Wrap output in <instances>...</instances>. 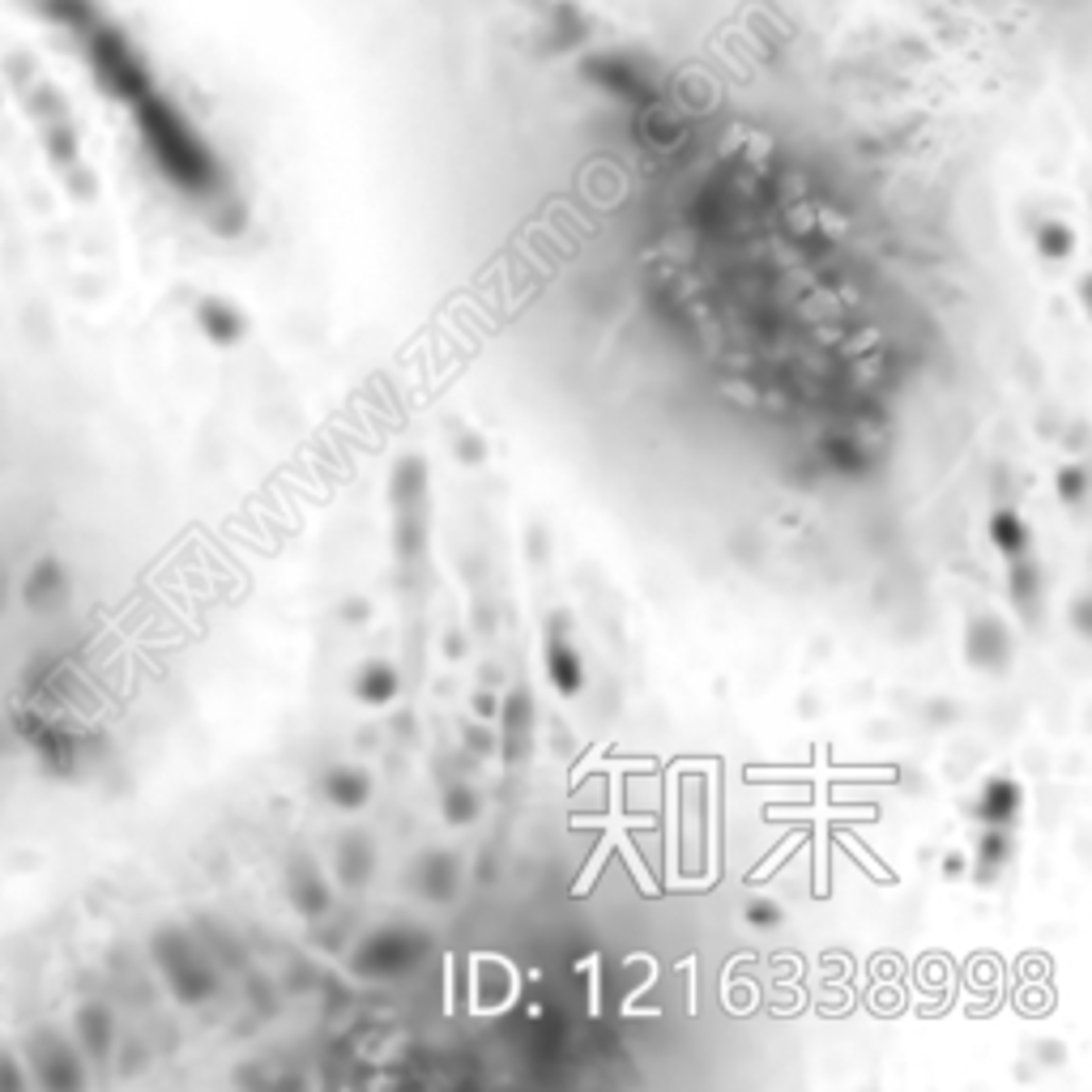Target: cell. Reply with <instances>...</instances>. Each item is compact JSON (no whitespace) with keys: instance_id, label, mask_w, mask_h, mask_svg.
I'll list each match as a JSON object with an SVG mask.
<instances>
[{"instance_id":"obj_1","label":"cell","mask_w":1092,"mask_h":1092,"mask_svg":"<svg viewBox=\"0 0 1092 1092\" xmlns=\"http://www.w3.org/2000/svg\"><path fill=\"white\" fill-rule=\"evenodd\" d=\"M423 952V939L419 935H406V931H385L376 935L363 952H359V969L363 973H402L419 960Z\"/></svg>"},{"instance_id":"obj_2","label":"cell","mask_w":1092,"mask_h":1092,"mask_svg":"<svg viewBox=\"0 0 1092 1092\" xmlns=\"http://www.w3.org/2000/svg\"><path fill=\"white\" fill-rule=\"evenodd\" d=\"M581 69H585L602 90H611V95H619V99H628V103H649V99H653L649 82H645L628 61H619V56H590Z\"/></svg>"},{"instance_id":"obj_3","label":"cell","mask_w":1092,"mask_h":1092,"mask_svg":"<svg viewBox=\"0 0 1092 1092\" xmlns=\"http://www.w3.org/2000/svg\"><path fill=\"white\" fill-rule=\"evenodd\" d=\"M1007 649H1011V641H1007L999 619H973V628H969V662L977 670H1003L1007 666Z\"/></svg>"},{"instance_id":"obj_4","label":"cell","mask_w":1092,"mask_h":1092,"mask_svg":"<svg viewBox=\"0 0 1092 1092\" xmlns=\"http://www.w3.org/2000/svg\"><path fill=\"white\" fill-rule=\"evenodd\" d=\"M546 675H551V683H556L564 696L581 692V683H585L581 658H577L568 645H560V641H551V645H546Z\"/></svg>"},{"instance_id":"obj_5","label":"cell","mask_w":1092,"mask_h":1092,"mask_svg":"<svg viewBox=\"0 0 1092 1092\" xmlns=\"http://www.w3.org/2000/svg\"><path fill=\"white\" fill-rule=\"evenodd\" d=\"M325 794H329L342 811H355V806H363V802L372 798V785H368V777L355 772V768H334V772L325 777Z\"/></svg>"},{"instance_id":"obj_6","label":"cell","mask_w":1092,"mask_h":1092,"mask_svg":"<svg viewBox=\"0 0 1092 1092\" xmlns=\"http://www.w3.org/2000/svg\"><path fill=\"white\" fill-rule=\"evenodd\" d=\"M1016 806H1020V789L1011 781L999 777V781H990L982 789V819H986V824H1011Z\"/></svg>"},{"instance_id":"obj_7","label":"cell","mask_w":1092,"mask_h":1092,"mask_svg":"<svg viewBox=\"0 0 1092 1092\" xmlns=\"http://www.w3.org/2000/svg\"><path fill=\"white\" fill-rule=\"evenodd\" d=\"M291 892H295V905H300L308 918H317V914L329 909V892H325L321 875H317L312 867H304V863L291 871Z\"/></svg>"},{"instance_id":"obj_8","label":"cell","mask_w":1092,"mask_h":1092,"mask_svg":"<svg viewBox=\"0 0 1092 1092\" xmlns=\"http://www.w3.org/2000/svg\"><path fill=\"white\" fill-rule=\"evenodd\" d=\"M393 696H397V670H393L389 662H368V666L359 670V700L385 704V700H393Z\"/></svg>"},{"instance_id":"obj_9","label":"cell","mask_w":1092,"mask_h":1092,"mask_svg":"<svg viewBox=\"0 0 1092 1092\" xmlns=\"http://www.w3.org/2000/svg\"><path fill=\"white\" fill-rule=\"evenodd\" d=\"M419 888H423L431 901H448V897H453V888H457L453 858H444V854L423 858V867H419Z\"/></svg>"},{"instance_id":"obj_10","label":"cell","mask_w":1092,"mask_h":1092,"mask_svg":"<svg viewBox=\"0 0 1092 1092\" xmlns=\"http://www.w3.org/2000/svg\"><path fill=\"white\" fill-rule=\"evenodd\" d=\"M990 538L999 542V551L1011 556V560H1020L1028 551V529H1024V521L1016 512H994L990 516Z\"/></svg>"},{"instance_id":"obj_11","label":"cell","mask_w":1092,"mask_h":1092,"mask_svg":"<svg viewBox=\"0 0 1092 1092\" xmlns=\"http://www.w3.org/2000/svg\"><path fill=\"white\" fill-rule=\"evenodd\" d=\"M423 482H427V465H423V457H406L402 465H397V478H393V499L406 508V504H414L419 495H423Z\"/></svg>"},{"instance_id":"obj_12","label":"cell","mask_w":1092,"mask_h":1092,"mask_svg":"<svg viewBox=\"0 0 1092 1092\" xmlns=\"http://www.w3.org/2000/svg\"><path fill=\"white\" fill-rule=\"evenodd\" d=\"M338 871H342V880H346L351 888H359V884L368 880V871H372V854H368V841H363V837H351V841L342 846Z\"/></svg>"},{"instance_id":"obj_13","label":"cell","mask_w":1092,"mask_h":1092,"mask_svg":"<svg viewBox=\"0 0 1092 1092\" xmlns=\"http://www.w3.org/2000/svg\"><path fill=\"white\" fill-rule=\"evenodd\" d=\"M824 457H829V461H833V470H841V474H863V470H867L863 448H858L854 440H841V436L824 440Z\"/></svg>"},{"instance_id":"obj_14","label":"cell","mask_w":1092,"mask_h":1092,"mask_svg":"<svg viewBox=\"0 0 1092 1092\" xmlns=\"http://www.w3.org/2000/svg\"><path fill=\"white\" fill-rule=\"evenodd\" d=\"M1011 594H1016V607L1020 611H1037V573H1033V564L1020 556L1016 560V568H1011Z\"/></svg>"},{"instance_id":"obj_15","label":"cell","mask_w":1092,"mask_h":1092,"mask_svg":"<svg viewBox=\"0 0 1092 1092\" xmlns=\"http://www.w3.org/2000/svg\"><path fill=\"white\" fill-rule=\"evenodd\" d=\"M1007 850H1011V841H1007L1003 833H986V837H982V850H977V854H982L977 880H990V875H994V871L1007 863Z\"/></svg>"},{"instance_id":"obj_16","label":"cell","mask_w":1092,"mask_h":1092,"mask_svg":"<svg viewBox=\"0 0 1092 1092\" xmlns=\"http://www.w3.org/2000/svg\"><path fill=\"white\" fill-rule=\"evenodd\" d=\"M1037 243H1041V252H1045L1050 260H1062V256H1071L1075 235H1071V226H1062V222H1045Z\"/></svg>"},{"instance_id":"obj_17","label":"cell","mask_w":1092,"mask_h":1092,"mask_svg":"<svg viewBox=\"0 0 1092 1092\" xmlns=\"http://www.w3.org/2000/svg\"><path fill=\"white\" fill-rule=\"evenodd\" d=\"M444 811H448L453 824H465V819H474V811H478V798L465 785H448L444 789Z\"/></svg>"},{"instance_id":"obj_18","label":"cell","mask_w":1092,"mask_h":1092,"mask_svg":"<svg viewBox=\"0 0 1092 1092\" xmlns=\"http://www.w3.org/2000/svg\"><path fill=\"white\" fill-rule=\"evenodd\" d=\"M1058 495H1062L1067 504H1084V495H1088V474H1084V465L1058 470Z\"/></svg>"},{"instance_id":"obj_19","label":"cell","mask_w":1092,"mask_h":1092,"mask_svg":"<svg viewBox=\"0 0 1092 1092\" xmlns=\"http://www.w3.org/2000/svg\"><path fill=\"white\" fill-rule=\"evenodd\" d=\"M747 922L760 926V931H772V926L781 922V909H777L772 901H751V905H747Z\"/></svg>"},{"instance_id":"obj_20","label":"cell","mask_w":1092,"mask_h":1092,"mask_svg":"<svg viewBox=\"0 0 1092 1092\" xmlns=\"http://www.w3.org/2000/svg\"><path fill=\"white\" fill-rule=\"evenodd\" d=\"M504 721H508V730H516V734L529 726V700H525L521 692H516V696L504 704Z\"/></svg>"},{"instance_id":"obj_21","label":"cell","mask_w":1092,"mask_h":1092,"mask_svg":"<svg viewBox=\"0 0 1092 1092\" xmlns=\"http://www.w3.org/2000/svg\"><path fill=\"white\" fill-rule=\"evenodd\" d=\"M209 325H214V334H218L222 342H226V338H235V334L243 329V325H239L231 312H218V304H209Z\"/></svg>"},{"instance_id":"obj_22","label":"cell","mask_w":1092,"mask_h":1092,"mask_svg":"<svg viewBox=\"0 0 1092 1092\" xmlns=\"http://www.w3.org/2000/svg\"><path fill=\"white\" fill-rule=\"evenodd\" d=\"M457 457H461L465 465H474V461H482V457H487V448H482V440H478V436H461Z\"/></svg>"},{"instance_id":"obj_23","label":"cell","mask_w":1092,"mask_h":1092,"mask_svg":"<svg viewBox=\"0 0 1092 1092\" xmlns=\"http://www.w3.org/2000/svg\"><path fill=\"white\" fill-rule=\"evenodd\" d=\"M342 619H346V624H363V619H368V602H363V598L342 602Z\"/></svg>"},{"instance_id":"obj_24","label":"cell","mask_w":1092,"mask_h":1092,"mask_svg":"<svg viewBox=\"0 0 1092 1092\" xmlns=\"http://www.w3.org/2000/svg\"><path fill=\"white\" fill-rule=\"evenodd\" d=\"M465 743H470L478 755H491V751H495V738H491L487 730H470V734H465Z\"/></svg>"},{"instance_id":"obj_25","label":"cell","mask_w":1092,"mask_h":1092,"mask_svg":"<svg viewBox=\"0 0 1092 1092\" xmlns=\"http://www.w3.org/2000/svg\"><path fill=\"white\" fill-rule=\"evenodd\" d=\"M495 709H499V704H495V696H491V692H478V696H474V713H478V717H487V721H491V717H495Z\"/></svg>"},{"instance_id":"obj_26","label":"cell","mask_w":1092,"mask_h":1092,"mask_svg":"<svg viewBox=\"0 0 1092 1092\" xmlns=\"http://www.w3.org/2000/svg\"><path fill=\"white\" fill-rule=\"evenodd\" d=\"M1088 611H1092V607H1088V598H1079V602H1075V611H1071V615H1075V628H1079L1084 636L1092 632V619H1088Z\"/></svg>"},{"instance_id":"obj_27","label":"cell","mask_w":1092,"mask_h":1092,"mask_svg":"<svg viewBox=\"0 0 1092 1092\" xmlns=\"http://www.w3.org/2000/svg\"><path fill=\"white\" fill-rule=\"evenodd\" d=\"M943 871H948V875H960V871H965V863H960V858H948V863H943Z\"/></svg>"}]
</instances>
